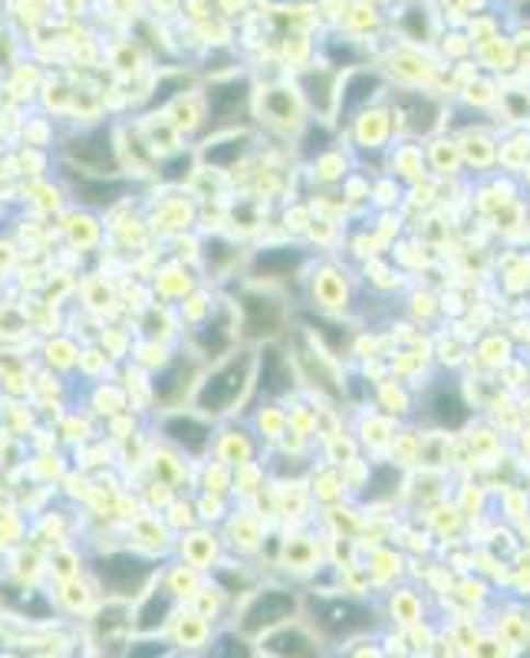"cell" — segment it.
<instances>
[{"label": "cell", "mask_w": 530, "mask_h": 658, "mask_svg": "<svg viewBox=\"0 0 530 658\" xmlns=\"http://www.w3.org/2000/svg\"><path fill=\"white\" fill-rule=\"evenodd\" d=\"M244 385H247V359L241 356V359L224 362L218 372H211V379L198 392V408L208 415H221L241 399Z\"/></svg>", "instance_id": "cell-1"}, {"label": "cell", "mask_w": 530, "mask_h": 658, "mask_svg": "<svg viewBox=\"0 0 530 658\" xmlns=\"http://www.w3.org/2000/svg\"><path fill=\"white\" fill-rule=\"evenodd\" d=\"M313 615H316V625L333 638H349V635L369 628V622H372L369 609L356 605L353 599H323L313 605Z\"/></svg>", "instance_id": "cell-2"}, {"label": "cell", "mask_w": 530, "mask_h": 658, "mask_svg": "<svg viewBox=\"0 0 530 658\" xmlns=\"http://www.w3.org/2000/svg\"><path fill=\"white\" fill-rule=\"evenodd\" d=\"M100 579L116 592V596H132L152 579V566L132 553H113L100 563Z\"/></svg>", "instance_id": "cell-3"}, {"label": "cell", "mask_w": 530, "mask_h": 658, "mask_svg": "<svg viewBox=\"0 0 530 658\" xmlns=\"http://www.w3.org/2000/svg\"><path fill=\"white\" fill-rule=\"evenodd\" d=\"M241 313H244V333L251 339H264V336H277L280 323H284V310L274 297L264 293H244L241 300Z\"/></svg>", "instance_id": "cell-4"}, {"label": "cell", "mask_w": 530, "mask_h": 658, "mask_svg": "<svg viewBox=\"0 0 530 658\" xmlns=\"http://www.w3.org/2000/svg\"><path fill=\"white\" fill-rule=\"evenodd\" d=\"M293 609H297L293 592L267 589V592H261V596L247 605V612H244V632H261V628H267V625H277V622L287 619Z\"/></svg>", "instance_id": "cell-5"}, {"label": "cell", "mask_w": 530, "mask_h": 658, "mask_svg": "<svg viewBox=\"0 0 530 658\" xmlns=\"http://www.w3.org/2000/svg\"><path fill=\"white\" fill-rule=\"evenodd\" d=\"M247 100H251V83L244 77H231V80H221L208 90V109L215 116V123H228L234 119L238 113L247 109Z\"/></svg>", "instance_id": "cell-6"}, {"label": "cell", "mask_w": 530, "mask_h": 658, "mask_svg": "<svg viewBox=\"0 0 530 658\" xmlns=\"http://www.w3.org/2000/svg\"><path fill=\"white\" fill-rule=\"evenodd\" d=\"M379 90H382V80H379V73H369V70H353V73L343 80L339 93H336L339 116H343V113H346V116H353V113H362V109L369 106V100H372Z\"/></svg>", "instance_id": "cell-7"}, {"label": "cell", "mask_w": 530, "mask_h": 658, "mask_svg": "<svg viewBox=\"0 0 530 658\" xmlns=\"http://www.w3.org/2000/svg\"><path fill=\"white\" fill-rule=\"evenodd\" d=\"M73 159L80 162V169L87 172H100V175H113L116 172V152L110 146L106 132H90L73 146Z\"/></svg>", "instance_id": "cell-8"}, {"label": "cell", "mask_w": 530, "mask_h": 658, "mask_svg": "<svg viewBox=\"0 0 530 658\" xmlns=\"http://www.w3.org/2000/svg\"><path fill=\"white\" fill-rule=\"evenodd\" d=\"M290 382H293V376H290V366H287L284 353L267 349L264 362H261V389L270 392V395H277V392L290 389Z\"/></svg>", "instance_id": "cell-9"}, {"label": "cell", "mask_w": 530, "mask_h": 658, "mask_svg": "<svg viewBox=\"0 0 530 658\" xmlns=\"http://www.w3.org/2000/svg\"><path fill=\"white\" fill-rule=\"evenodd\" d=\"M267 648H270L274 655H280V658H313V655H316L310 635L300 632V628H284V632H277V635L267 642Z\"/></svg>", "instance_id": "cell-10"}, {"label": "cell", "mask_w": 530, "mask_h": 658, "mask_svg": "<svg viewBox=\"0 0 530 658\" xmlns=\"http://www.w3.org/2000/svg\"><path fill=\"white\" fill-rule=\"evenodd\" d=\"M165 431H169V438L172 441H178V445H185V448H192V451H201L205 448V441H208V428L198 422V418H172L169 425H165Z\"/></svg>", "instance_id": "cell-11"}, {"label": "cell", "mask_w": 530, "mask_h": 658, "mask_svg": "<svg viewBox=\"0 0 530 658\" xmlns=\"http://www.w3.org/2000/svg\"><path fill=\"white\" fill-rule=\"evenodd\" d=\"M300 264V254L293 247H270L257 257V274L264 277H280V274H290L293 267Z\"/></svg>", "instance_id": "cell-12"}, {"label": "cell", "mask_w": 530, "mask_h": 658, "mask_svg": "<svg viewBox=\"0 0 530 658\" xmlns=\"http://www.w3.org/2000/svg\"><path fill=\"white\" fill-rule=\"evenodd\" d=\"M461 155L474 165V169H491L497 162V146L484 136V132H471L464 136V146H461Z\"/></svg>", "instance_id": "cell-13"}, {"label": "cell", "mask_w": 530, "mask_h": 658, "mask_svg": "<svg viewBox=\"0 0 530 658\" xmlns=\"http://www.w3.org/2000/svg\"><path fill=\"white\" fill-rule=\"evenodd\" d=\"M165 615H169V599L165 596H152L149 605L139 612V625L142 628H159L165 622Z\"/></svg>", "instance_id": "cell-14"}, {"label": "cell", "mask_w": 530, "mask_h": 658, "mask_svg": "<svg viewBox=\"0 0 530 658\" xmlns=\"http://www.w3.org/2000/svg\"><path fill=\"white\" fill-rule=\"evenodd\" d=\"M80 195L90 198V201H100V205H113V201L123 195V185H119V182H110V185H106V182H103V185H90V182H87V185L80 188Z\"/></svg>", "instance_id": "cell-15"}, {"label": "cell", "mask_w": 530, "mask_h": 658, "mask_svg": "<svg viewBox=\"0 0 530 658\" xmlns=\"http://www.w3.org/2000/svg\"><path fill=\"white\" fill-rule=\"evenodd\" d=\"M215 658H251V651L238 635H221L215 645Z\"/></svg>", "instance_id": "cell-16"}, {"label": "cell", "mask_w": 530, "mask_h": 658, "mask_svg": "<svg viewBox=\"0 0 530 658\" xmlns=\"http://www.w3.org/2000/svg\"><path fill=\"white\" fill-rule=\"evenodd\" d=\"M188 86V77H182V73H172V77H165L159 86H155V96H152V106H162V103H169L175 93L172 90H185Z\"/></svg>", "instance_id": "cell-17"}, {"label": "cell", "mask_w": 530, "mask_h": 658, "mask_svg": "<svg viewBox=\"0 0 530 658\" xmlns=\"http://www.w3.org/2000/svg\"><path fill=\"white\" fill-rule=\"evenodd\" d=\"M481 356H484L487 366H500L507 359V343L500 336H494V339H487V346L481 349Z\"/></svg>", "instance_id": "cell-18"}, {"label": "cell", "mask_w": 530, "mask_h": 658, "mask_svg": "<svg viewBox=\"0 0 530 658\" xmlns=\"http://www.w3.org/2000/svg\"><path fill=\"white\" fill-rule=\"evenodd\" d=\"M162 655H165L162 642H136L129 648V658H162Z\"/></svg>", "instance_id": "cell-19"}, {"label": "cell", "mask_w": 530, "mask_h": 658, "mask_svg": "<svg viewBox=\"0 0 530 658\" xmlns=\"http://www.w3.org/2000/svg\"><path fill=\"white\" fill-rule=\"evenodd\" d=\"M523 182H527V185H530V169H527V175H523Z\"/></svg>", "instance_id": "cell-20"}, {"label": "cell", "mask_w": 530, "mask_h": 658, "mask_svg": "<svg viewBox=\"0 0 530 658\" xmlns=\"http://www.w3.org/2000/svg\"><path fill=\"white\" fill-rule=\"evenodd\" d=\"M523 18H527V21H530V14H523Z\"/></svg>", "instance_id": "cell-21"}]
</instances>
